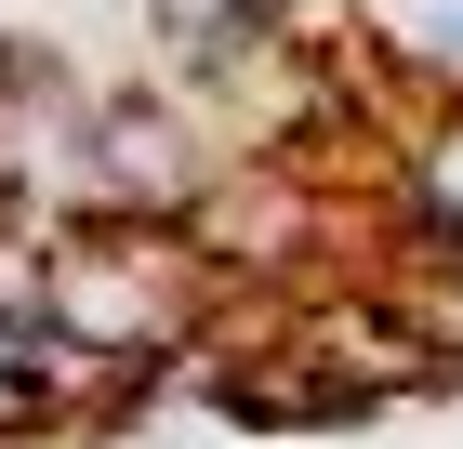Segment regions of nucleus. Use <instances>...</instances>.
<instances>
[{"label": "nucleus", "instance_id": "nucleus-1", "mask_svg": "<svg viewBox=\"0 0 463 449\" xmlns=\"http://www.w3.org/2000/svg\"><path fill=\"white\" fill-rule=\"evenodd\" d=\"M213 251L185 239V225H146V211H80L53 225V265H40V331H67L80 357H107V370H173L199 357L213 331Z\"/></svg>", "mask_w": 463, "mask_h": 449}, {"label": "nucleus", "instance_id": "nucleus-2", "mask_svg": "<svg viewBox=\"0 0 463 449\" xmlns=\"http://www.w3.org/2000/svg\"><path fill=\"white\" fill-rule=\"evenodd\" d=\"M371 80H397L411 106H463V0H345Z\"/></svg>", "mask_w": 463, "mask_h": 449}, {"label": "nucleus", "instance_id": "nucleus-3", "mask_svg": "<svg viewBox=\"0 0 463 449\" xmlns=\"http://www.w3.org/2000/svg\"><path fill=\"white\" fill-rule=\"evenodd\" d=\"M397 211H411V239H463V106H411Z\"/></svg>", "mask_w": 463, "mask_h": 449}, {"label": "nucleus", "instance_id": "nucleus-4", "mask_svg": "<svg viewBox=\"0 0 463 449\" xmlns=\"http://www.w3.org/2000/svg\"><path fill=\"white\" fill-rule=\"evenodd\" d=\"M146 27L173 40V67H199V53H251V40H279V0H146Z\"/></svg>", "mask_w": 463, "mask_h": 449}, {"label": "nucleus", "instance_id": "nucleus-5", "mask_svg": "<svg viewBox=\"0 0 463 449\" xmlns=\"http://www.w3.org/2000/svg\"><path fill=\"white\" fill-rule=\"evenodd\" d=\"M14 423H40V397H27V331L0 317V436H14Z\"/></svg>", "mask_w": 463, "mask_h": 449}, {"label": "nucleus", "instance_id": "nucleus-6", "mask_svg": "<svg viewBox=\"0 0 463 449\" xmlns=\"http://www.w3.org/2000/svg\"><path fill=\"white\" fill-rule=\"evenodd\" d=\"M437 265H450V277H463V239H437Z\"/></svg>", "mask_w": 463, "mask_h": 449}]
</instances>
